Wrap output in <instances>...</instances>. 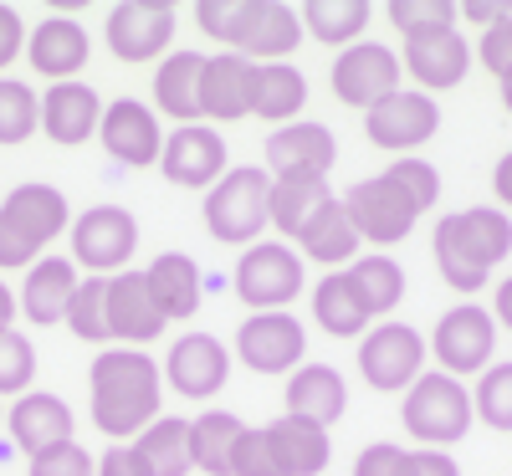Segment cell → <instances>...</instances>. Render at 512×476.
<instances>
[{
  "label": "cell",
  "mask_w": 512,
  "mask_h": 476,
  "mask_svg": "<svg viewBox=\"0 0 512 476\" xmlns=\"http://www.w3.org/2000/svg\"><path fill=\"white\" fill-rule=\"evenodd\" d=\"M159 395L164 379L159 364L144 349H103L93 364V425L103 436H113L118 446L128 436H144L159 420Z\"/></svg>",
  "instance_id": "1"
},
{
  "label": "cell",
  "mask_w": 512,
  "mask_h": 476,
  "mask_svg": "<svg viewBox=\"0 0 512 476\" xmlns=\"http://www.w3.org/2000/svg\"><path fill=\"white\" fill-rule=\"evenodd\" d=\"M431 251H436V272L451 292L472 297L487 287L492 267L512 251V221L492 205H477V210H461V215H441V226L431 236Z\"/></svg>",
  "instance_id": "2"
},
{
  "label": "cell",
  "mask_w": 512,
  "mask_h": 476,
  "mask_svg": "<svg viewBox=\"0 0 512 476\" xmlns=\"http://www.w3.org/2000/svg\"><path fill=\"white\" fill-rule=\"evenodd\" d=\"M400 420H405L410 436L420 441V451H446V446H456L466 430H472L477 410H472V395H466L461 379L431 369V374H420L405 389Z\"/></svg>",
  "instance_id": "3"
},
{
  "label": "cell",
  "mask_w": 512,
  "mask_h": 476,
  "mask_svg": "<svg viewBox=\"0 0 512 476\" xmlns=\"http://www.w3.org/2000/svg\"><path fill=\"white\" fill-rule=\"evenodd\" d=\"M267 195H272L267 169H256V164L231 169L205 195V231L226 246H256V236L267 226Z\"/></svg>",
  "instance_id": "4"
},
{
  "label": "cell",
  "mask_w": 512,
  "mask_h": 476,
  "mask_svg": "<svg viewBox=\"0 0 512 476\" xmlns=\"http://www.w3.org/2000/svg\"><path fill=\"white\" fill-rule=\"evenodd\" d=\"M236 297L256 313H282L292 297H303V256L282 241H256L236 262Z\"/></svg>",
  "instance_id": "5"
},
{
  "label": "cell",
  "mask_w": 512,
  "mask_h": 476,
  "mask_svg": "<svg viewBox=\"0 0 512 476\" xmlns=\"http://www.w3.org/2000/svg\"><path fill=\"white\" fill-rule=\"evenodd\" d=\"M359 374L379 395H400L425 374V338L410 323H374L359 343Z\"/></svg>",
  "instance_id": "6"
},
{
  "label": "cell",
  "mask_w": 512,
  "mask_h": 476,
  "mask_svg": "<svg viewBox=\"0 0 512 476\" xmlns=\"http://www.w3.org/2000/svg\"><path fill=\"white\" fill-rule=\"evenodd\" d=\"M431 354H436L441 374H451V379L492 369V354H497V323H492V313L477 308V302H456L451 313H441V323L431 333Z\"/></svg>",
  "instance_id": "7"
},
{
  "label": "cell",
  "mask_w": 512,
  "mask_h": 476,
  "mask_svg": "<svg viewBox=\"0 0 512 476\" xmlns=\"http://www.w3.org/2000/svg\"><path fill=\"white\" fill-rule=\"evenodd\" d=\"M139 246V226L123 205H93L72 221V256L93 277H118L128 272V256Z\"/></svg>",
  "instance_id": "8"
},
{
  "label": "cell",
  "mask_w": 512,
  "mask_h": 476,
  "mask_svg": "<svg viewBox=\"0 0 512 476\" xmlns=\"http://www.w3.org/2000/svg\"><path fill=\"white\" fill-rule=\"evenodd\" d=\"M344 210L359 231V241H374V246H395L415 231L420 221V205L390 180V175H374V180H359L349 195H344Z\"/></svg>",
  "instance_id": "9"
},
{
  "label": "cell",
  "mask_w": 512,
  "mask_h": 476,
  "mask_svg": "<svg viewBox=\"0 0 512 476\" xmlns=\"http://www.w3.org/2000/svg\"><path fill=\"white\" fill-rule=\"evenodd\" d=\"M333 98L344 108H374L384 103L390 93H400V57L390 47H379V41H354L333 57Z\"/></svg>",
  "instance_id": "10"
},
{
  "label": "cell",
  "mask_w": 512,
  "mask_h": 476,
  "mask_svg": "<svg viewBox=\"0 0 512 476\" xmlns=\"http://www.w3.org/2000/svg\"><path fill=\"white\" fill-rule=\"evenodd\" d=\"M436 128H441V108L436 98H425V93H390L384 103H374L364 113V134L374 149H390L400 159H410L420 144H431L436 139Z\"/></svg>",
  "instance_id": "11"
},
{
  "label": "cell",
  "mask_w": 512,
  "mask_h": 476,
  "mask_svg": "<svg viewBox=\"0 0 512 476\" xmlns=\"http://www.w3.org/2000/svg\"><path fill=\"white\" fill-rule=\"evenodd\" d=\"M400 72H410L420 82V93H451L466 82L472 72V47L456 26H441V31H415L405 36V52H400Z\"/></svg>",
  "instance_id": "12"
},
{
  "label": "cell",
  "mask_w": 512,
  "mask_h": 476,
  "mask_svg": "<svg viewBox=\"0 0 512 476\" xmlns=\"http://www.w3.org/2000/svg\"><path fill=\"white\" fill-rule=\"evenodd\" d=\"M108 52L118 62H154L169 52L175 36V6L169 0H123L108 16Z\"/></svg>",
  "instance_id": "13"
},
{
  "label": "cell",
  "mask_w": 512,
  "mask_h": 476,
  "mask_svg": "<svg viewBox=\"0 0 512 476\" xmlns=\"http://www.w3.org/2000/svg\"><path fill=\"white\" fill-rule=\"evenodd\" d=\"M308 333L292 313H251L236 333V354L251 374H292L303 364Z\"/></svg>",
  "instance_id": "14"
},
{
  "label": "cell",
  "mask_w": 512,
  "mask_h": 476,
  "mask_svg": "<svg viewBox=\"0 0 512 476\" xmlns=\"http://www.w3.org/2000/svg\"><path fill=\"white\" fill-rule=\"evenodd\" d=\"M164 180H175L185 190H210L226 175V139L210 123H185L164 139Z\"/></svg>",
  "instance_id": "15"
},
{
  "label": "cell",
  "mask_w": 512,
  "mask_h": 476,
  "mask_svg": "<svg viewBox=\"0 0 512 476\" xmlns=\"http://www.w3.org/2000/svg\"><path fill=\"white\" fill-rule=\"evenodd\" d=\"M98 139H103V149H108L118 164H134V169H144V164H154V159L164 154V134H159L154 108H144V103H134V98H118V103L103 108Z\"/></svg>",
  "instance_id": "16"
},
{
  "label": "cell",
  "mask_w": 512,
  "mask_h": 476,
  "mask_svg": "<svg viewBox=\"0 0 512 476\" xmlns=\"http://www.w3.org/2000/svg\"><path fill=\"white\" fill-rule=\"evenodd\" d=\"M164 374H169V389H180L185 400H210L231 379V354L221 349V338L190 333V338H180L175 349H169Z\"/></svg>",
  "instance_id": "17"
},
{
  "label": "cell",
  "mask_w": 512,
  "mask_h": 476,
  "mask_svg": "<svg viewBox=\"0 0 512 476\" xmlns=\"http://www.w3.org/2000/svg\"><path fill=\"white\" fill-rule=\"evenodd\" d=\"M164 313H159V302L144 282V272H118L108 277V333L123 338L128 349H144V343H154L164 333Z\"/></svg>",
  "instance_id": "18"
},
{
  "label": "cell",
  "mask_w": 512,
  "mask_h": 476,
  "mask_svg": "<svg viewBox=\"0 0 512 476\" xmlns=\"http://www.w3.org/2000/svg\"><path fill=\"white\" fill-rule=\"evenodd\" d=\"M251 72H256V62H246L241 52L205 57V72H200V118H216V123L246 118L251 113Z\"/></svg>",
  "instance_id": "19"
},
{
  "label": "cell",
  "mask_w": 512,
  "mask_h": 476,
  "mask_svg": "<svg viewBox=\"0 0 512 476\" xmlns=\"http://www.w3.org/2000/svg\"><path fill=\"white\" fill-rule=\"evenodd\" d=\"M98 118H103V103H98V88L88 82H52L41 93V128H47L52 144H82L98 134Z\"/></svg>",
  "instance_id": "20"
},
{
  "label": "cell",
  "mask_w": 512,
  "mask_h": 476,
  "mask_svg": "<svg viewBox=\"0 0 512 476\" xmlns=\"http://www.w3.org/2000/svg\"><path fill=\"white\" fill-rule=\"evenodd\" d=\"M338 149L323 123H282L267 139V175H323L333 169Z\"/></svg>",
  "instance_id": "21"
},
{
  "label": "cell",
  "mask_w": 512,
  "mask_h": 476,
  "mask_svg": "<svg viewBox=\"0 0 512 476\" xmlns=\"http://www.w3.org/2000/svg\"><path fill=\"white\" fill-rule=\"evenodd\" d=\"M344 410H349V389L333 364H297L287 374V415L292 420H313L328 430L333 420H344Z\"/></svg>",
  "instance_id": "22"
},
{
  "label": "cell",
  "mask_w": 512,
  "mask_h": 476,
  "mask_svg": "<svg viewBox=\"0 0 512 476\" xmlns=\"http://www.w3.org/2000/svg\"><path fill=\"white\" fill-rule=\"evenodd\" d=\"M0 221L41 251L57 231H67V195L57 185H16L0 200Z\"/></svg>",
  "instance_id": "23"
},
{
  "label": "cell",
  "mask_w": 512,
  "mask_h": 476,
  "mask_svg": "<svg viewBox=\"0 0 512 476\" xmlns=\"http://www.w3.org/2000/svg\"><path fill=\"white\" fill-rule=\"evenodd\" d=\"M6 430L26 456H41V451L72 441V410L57 395H21L16 410L6 415Z\"/></svg>",
  "instance_id": "24"
},
{
  "label": "cell",
  "mask_w": 512,
  "mask_h": 476,
  "mask_svg": "<svg viewBox=\"0 0 512 476\" xmlns=\"http://www.w3.org/2000/svg\"><path fill=\"white\" fill-rule=\"evenodd\" d=\"M26 57L41 77L72 82V72H82V62H88V31L67 16H52L26 36Z\"/></svg>",
  "instance_id": "25"
},
{
  "label": "cell",
  "mask_w": 512,
  "mask_h": 476,
  "mask_svg": "<svg viewBox=\"0 0 512 476\" xmlns=\"http://www.w3.org/2000/svg\"><path fill=\"white\" fill-rule=\"evenodd\" d=\"M333 200L323 175H272V195H267V226H277L282 236H303V226Z\"/></svg>",
  "instance_id": "26"
},
{
  "label": "cell",
  "mask_w": 512,
  "mask_h": 476,
  "mask_svg": "<svg viewBox=\"0 0 512 476\" xmlns=\"http://www.w3.org/2000/svg\"><path fill=\"white\" fill-rule=\"evenodd\" d=\"M200 72H205L200 52H169L154 72V108L175 118L180 128L200 123Z\"/></svg>",
  "instance_id": "27"
},
{
  "label": "cell",
  "mask_w": 512,
  "mask_h": 476,
  "mask_svg": "<svg viewBox=\"0 0 512 476\" xmlns=\"http://www.w3.org/2000/svg\"><path fill=\"white\" fill-rule=\"evenodd\" d=\"M308 103V77L292 62H256L251 72V113L267 123H297Z\"/></svg>",
  "instance_id": "28"
},
{
  "label": "cell",
  "mask_w": 512,
  "mask_h": 476,
  "mask_svg": "<svg viewBox=\"0 0 512 476\" xmlns=\"http://www.w3.org/2000/svg\"><path fill=\"white\" fill-rule=\"evenodd\" d=\"M267 446H272L282 476H318L328 466V456H333L328 430L313 425V420H292V415L267 425Z\"/></svg>",
  "instance_id": "29"
},
{
  "label": "cell",
  "mask_w": 512,
  "mask_h": 476,
  "mask_svg": "<svg viewBox=\"0 0 512 476\" xmlns=\"http://www.w3.org/2000/svg\"><path fill=\"white\" fill-rule=\"evenodd\" d=\"M313 318H318V328L333 333V338H359V333H369L374 313L364 308V297H359L349 267H344V272H328V277L313 287Z\"/></svg>",
  "instance_id": "30"
},
{
  "label": "cell",
  "mask_w": 512,
  "mask_h": 476,
  "mask_svg": "<svg viewBox=\"0 0 512 476\" xmlns=\"http://www.w3.org/2000/svg\"><path fill=\"white\" fill-rule=\"evenodd\" d=\"M72 292H77V267L67 256H47L26 272V287H21V313L31 323H57L67 318L72 308Z\"/></svg>",
  "instance_id": "31"
},
{
  "label": "cell",
  "mask_w": 512,
  "mask_h": 476,
  "mask_svg": "<svg viewBox=\"0 0 512 476\" xmlns=\"http://www.w3.org/2000/svg\"><path fill=\"white\" fill-rule=\"evenodd\" d=\"M297 241H303V251H308V262H323V267H354L359 262V231H354V221H349V210H344V200H328L318 215H313V221L303 226V236H297Z\"/></svg>",
  "instance_id": "32"
},
{
  "label": "cell",
  "mask_w": 512,
  "mask_h": 476,
  "mask_svg": "<svg viewBox=\"0 0 512 476\" xmlns=\"http://www.w3.org/2000/svg\"><path fill=\"white\" fill-rule=\"evenodd\" d=\"M144 282H149L159 313L169 323H175V318H195V308H200V267L190 262L185 251H164L159 262L144 272Z\"/></svg>",
  "instance_id": "33"
},
{
  "label": "cell",
  "mask_w": 512,
  "mask_h": 476,
  "mask_svg": "<svg viewBox=\"0 0 512 476\" xmlns=\"http://www.w3.org/2000/svg\"><path fill=\"white\" fill-rule=\"evenodd\" d=\"M297 41H303V21H297V11L282 6V0H262V11H256V21L241 36L236 52L246 62H287V52H297Z\"/></svg>",
  "instance_id": "34"
},
{
  "label": "cell",
  "mask_w": 512,
  "mask_h": 476,
  "mask_svg": "<svg viewBox=\"0 0 512 476\" xmlns=\"http://www.w3.org/2000/svg\"><path fill=\"white\" fill-rule=\"evenodd\" d=\"M369 16H374L369 0H308L297 21H303L323 47H354L369 26Z\"/></svg>",
  "instance_id": "35"
},
{
  "label": "cell",
  "mask_w": 512,
  "mask_h": 476,
  "mask_svg": "<svg viewBox=\"0 0 512 476\" xmlns=\"http://www.w3.org/2000/svg\"><path fill=\"white\" fill-rule=\"evenodd\" d=\"M241 430L246 425L236 415H226V410H210V415L190 420V461L205 476H231V451H236Z\"/></svg>",
  "instance_id": "36"
},
{
  "label": "cell",
  "mask_w": 512,
  "mask_h": 476,
  "mask_svg": "<svg viewBox=\"0 0 512 476\" xmlns=\"http://www.w3.org/2000/svg\"><path fill=\"white\" fill-rule=\"evenodd\" d=\"M134 446L154 466V476H190L195 471V461H190V420H164L159 415Z\"/></svg>",
  "instance_id": "37"
},
{
  "label": "cell",
  "mask_w": 512,
  "mask_h": 476,
  "mask_svg": "<svg viewBox=\"0 0 512 476\" xmlns=\"http://www.w3.org/2000/svg\"><path fill=\"white\" fill-rule=\"evenodd\" d=\"M349 277H354V287H359V297H364V308H369L374 318H384V313L400 308V297H405V272H400L395 256H359V262L349 267Z\"/></svg>",
  "instance_id": "38"
},
{
  "label": "cell",
  "mask_w": 512,
  "mask_h": 476,
  "mask_svg": "<svg viewBox=\"0 0 512 476\" xmlns=\"http://www.w3.org/2000/svg\"><path fill=\"white\" fill-rule=\"evenodd\" d=\"M82 343H108V277H88V282H77L72 292V308L62 318Z\"/></svg>",
  "instance_id": "39"
},
{
  "label": "cell",
  "mask_w": 512,
  "mask_h": 476,
  "mask_svg": "<svg viewBox=\"0 0 512 476\" xmlns=\"http://www.w3.org/2000/svg\"><path fill=\"white\" fill-rule=\"evenodd\" d=\"M41 128V98L16 77H0V144H26Z\"/></svg>",
  "instance_id": "40"
},
{
  "label": "cell",
  "mask_w": 512,
  "mask_h": 476,
  "mask_svg": "<svg viewBox=\"0 0 512 476\" xmlns=\"http://www.w3.org/2000/svg\"><path fill=\"white\" fill-rule=\"evenodd\" d=\"M256 11H262V0H200L195 21H200L205 36H216L221 47H241V36L251 31Z\"/></svg>",
  "instance_id": "41"
},
{
  "label": "cell",
  "mask_w": 512,
  "mask_h": 476,
  "mask_svg": "<svg viewBox=\"0 0 512 476\" xmlns=\"http://www.w3.org/2000/svg\"><path fill=\"white\" fill-rule=\"evenodd\" d=\"M472 410H477L482 425L512 436V359L482 369V379H477V389H472Z\"/></svg>",
  "instance_id": "42"
},
{
  "label": "cell",
  "mask_w": 512,
  "mask_h": 476,
  "mask_svg": "<svg viewBox=\"0 0 512 476\" xmlns=\"http://www.w3.org/2000/svg\"><path fill=\"white\" fill-rule=\"evenodd\" d=\"M390 26L400 36H415V31H441V26H456V0H390L384 6Z\"/></svg>",
  "instance_id": "43"
},
{
  "label": "cell",
  "mask_w": 512,
  "mask_h": 476,
  "mask_svg": "<svg viewBox=\"0 0 512 476\" xmlns=\"http://www.w3.org/2000/svg\"><path fill=\"white\" fill-rule=\"evenodd\" d=\"M36 379V349L31 338H21L16 328L0 333V395H21V389Z\"/></svg>",
  "instance_id": "44"
},
{
  "label": "cell",
  "mask_w": 512,
  "mask_h": 476,
  "mask_svg": "<svg viewBox=\"0 0 512 476\" xmlns=\"http://www.w3.org/2000/svg\"><path fill=\"white\" fill-rule=\"evenodd\" d=\"M384 175H390V180L420 205V215L441 200V175H436V164H425V159H415V154H410V159H395L390 169H384Z\"/></svg>",
  "instance_id": "45"
},
{
  "label": "cell",
  "mask_w": 512,
  "mask_h": 476,
  "mask_svg": "<svg viewBox=\"0 0 512 476\" xmlns=\"http://www.w3.org/2000/svg\"><path fill=\"white\" fill-rule=\"evenodd\" d=\"M231 476H282L272 446H267V430H241L236 451H231Z\"/></svg>",
  "instance_id": "46"
},
{
  "label": "cell",
  "mask_w": 512,
  "mask_h": 476,
  "mask_svg": "<svg viewBox=\"0 0 512 476\" xmlns=\"http://www.w3.org/2000/svg\"><path fill=\"white\" fill-rule=\"evenodd\" d=\"M354 476H415V451L390 446V441H374V446L359 451Z\"/></svg>",
  "instance_id": "47"
},
{
  "label": "cell",
  "mask_w": 512,
  "mask_h": 476,
  "mask_svg": "<svg viewBox=\"0 0 512 476\" xmlns=\"http://www.w3.org/2000/svg\"><path fill=\"white\" fill-rule=\"evenodd\" d=\"M31 476H98V466L77 441H67V446H52V451L31 456Z\"/></svg>",
  "instance_id": "48"
},
{
  "label": "cell",
  "mask_w": 512,
  "mask_h": 476,
  "mask_svg": "<svg viewBox=\"0 0 512 476\" xmlns=\"http://www.w3.org/2000/svg\"><path fill=\"white\" fill-rule=\"evenodd\" d=\"M472 57H482V67L502 82V77H512V16H502L497 26H487L482 31V41H477V52Z\"/></svg>",
  "instance_id": "49"
},
{
  "label": "cell",
  "mask_w": 512,
  "mask_h": 476,
  "mask_svg": "<svg viewBox=\"0 0 512 476\" xmlns=\"http://www.w3.org/2000/svg\"><path fill=\"white\" fill-rule=\"evenodd\" d=\"M98 476H154V466L139 456V446H113L98 461Z\"/></svg>",
  "instance_id": "50"
},
{
  "label": "cell",
  "mask_w": 512,
  "mask_h": 476,
  "mask_svg": "<svg viewBox=\"0 0 512 476\" xmlns=\"http://www.w3.org/2000/svg\"><path fill=\"white\" fill-rule=\"evenodd\" d=\"M16 52H26V26L11 6H0V67H11Z\"/></svg>",
  "instance_id": "51"
},
{
  "label": "cell",
  "mask_w": 512,
  "mask_h": 476,
  "mask_svg": "<svg viewBox=\"0 0 512 476\" xmlns=\"http://www.w3.org/2000/svg\"><path fill=\"white\" fill-rule=\"evenodd\" d=\"M456 16H466L472 26H497L502 16H512V0H456Z\"/></svg>",
  "instance_id": "52"
},
{
  "label": "cell",
  "mask_w": 512,
  "mask_h": 476,
  "mask_svg": "<svg viewBox=\"0 0 512 476\" xmlns=\"http://www.w3.org/2000/svg\"><path fill=\"white\" fill-rule=\"evenodd\" d=\"M415 476H461L446 451H415Z\"/></svg>",
  "instance_id": "53"
},
{
  "label": "cell",
  "mask_w": 512,
  "mask_h": 476,
  "mask_svg": "<svg viewBox=\"0 0 512 476\" xmlns=\"http://www.w3.org/2000/svg\"><path fill=\"white\" fill-rule=\"evenodd\" d=\"M492 323L512 333V277L497 282V292H492Z\"/></svg>",
  "instance_id": "54"
},
{
  "label": "cell",
  "mask_w": 512,
  "mask_h": 476,
  "mask_svg": "<svg viewBox=\"0 0 512 476\" xmlns=\"http://www.w3.org/2000/svg\"><path fill=\"white\" fill-rule=\"evenodd\" d=\"M492 190H497V200L512 210V149L497 159V169H492Z\"/></svg>",
  "instance_id": "55"
},
{
  "label": "cell",
  "mask_w": 512,
  "mask_h": 476,
  "mask_svg": "<svg viewBox=\"0 0 512 476\" xmlns=\"http://www.w3.org/2000/svg\"><path fill=\"white\" fill-rule=\"evenodd\" d=\"M11 318H16V297H11V287L0 282V333L11 328Z\"/></svg>",
  "instance_id": "56"
},
{
  "label": "cell",
  "mask_w": 512,
  "mask_h": 476,
  "mask_svg": "<svg viewBox=\"0 0 512 476\" xmlns=\"http://www.w3.org/2000/svg\"><path fill=\"white\" fill-rule=\"evenodd\" d=\"M502 108L512 113V77H502Z\"/></svg>",
  "instance_id": "57"
},
{
  "label": "cell",
  "mask_w": 512,
  "mask_h": 476,
  "mask_svg": "<svg viewBox=\"0 0 512 476\" xmlns=\"http://www.w3.org/2000/svg\"><path fill=\"white\" fill-rule=\"evenodd\" d=\"M0 425H6V415H0Z\"/></svg>",
  "instance_id": "58"
}]
</instances>
